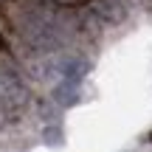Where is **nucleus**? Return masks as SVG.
I'll list each match as a JSON object with an SVG mask.
<instances>
[{"label":"nucleus","mask_w":152,"mask_h":152,"mask_svg":"<svg viewBox=\"0 0 152 152\" xmlns=\"http://www.w3.org/2000/svg\"><path fill=\"white\" fill-rule=\"evenodd\" d=\"M56 99L62 104H73L76 102V79H68L62 87H56Z\"/></svg>","instance_id":"f257e3e1"},{"label":"nucleus","mask_w":152,"mask_h":152,"mask_svg":"<svg viewBox=\"0 0 152 152\" xmlns=\"http://www.w3.org/2000/svg\"><path fill=\"white\" fill-rule=\"evenodd\" d=\"M59 6H65V9H76V6H87L90 0H56Z\"/></svg>","instance_id":"f03ea898"},{"label":"nucleus","mask_w":152,"mask_h":152,"mask_svg":"<svg viewBox=\"0 0 152 152\" xmlns=\"http://www.w3.org/2000/svg\"><path fill=\"white\" fill-rule=\"evenodd\" d=\"M0 51H9V42H6V37L0 34Z\"/></svg>","instance_id":"7ed1b4c3"},{"label":"nucleus","mask_w":152,"mask_h":152,"mask_svg":"<svg viewBox=\"0 0 152 152\" xmlns=\"http://www.w3.org/2000/svg\"><path fill=\"white\" fill-rule=\"evenodd\" d=\"M147 141H152V132H149V138H147Z\"/></svg>","instance_id":"20e7f679"},{"label":"nucleus","mask_w":152,"mask_h":152,"mask_svg":"<svg viewBox=\"0 0 152 152\" xmlns=\"http://www.w3.org/2000/svg\"><path fill=\"white\" fill-rule=\"evenodd\" d=\"M3 3H9V0H3Z\"/></svg>","instance_id":"39448f33"}]
</instances>
